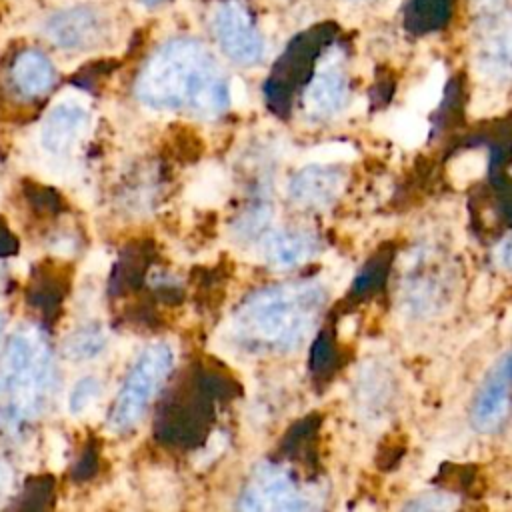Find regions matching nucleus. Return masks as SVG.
I'll use <instances>...</instances> for the list:
<instances>
[{"instance_id": "1", "label": "nucleus", "mask_w": 512, "mask_h": 512, "mask_svg": "<svg viewBox=\"0 0 512 512\" xmlns=\"http://www.w3.org/2000/svg\"><path fill=\"white\" fill-rule=\"evenodd\" d=\"M138 98L156 110H190L218 116L230 102V88L204 44L188 38L170 40L146 62Z\"/></svg>"}, {"instance_id": "2", "label": "nucleus", "mask_w": 512, "mask_h": 512, "mask_svg": "<svg viewBox=\"0 0 512 512\" xmlns=\"http://www.w3.org/2000/svg\"><path fill=\"white\" fill-rule=\"evenodd\" d=\"M326 300L314 282H292L254 292L234 316V334L250 350H290L310 332Z\"/></svg>"}, {"instance_id": "3", "label": "nucleus", "mask_w": 512, "mask_h": 512, "mask_svg": "<svg viewBox=\"0 0 512 512\" xmlns=\"http://www.w3.org/2000/svg\"><path fill=\"white\" fill-rule=\"evenodd\" d=\"M52 388V354L38 328L18 330L0 358V418L20 424L36 418Z\"/></svg>"}, {"instance_id": "4", "label": "nucleus", "mask_w": 512, "mask_h": 512, "mask_svg": "<svg viewBox=\"0 0 512 512\" xmlns=\"http://www.w3.org/2000/svg\"><path fill=\"white\" fill-rule=\"evenodd\" d=\"M232 386V380L220 372H198L160 408L156 436L172 446L190 448L200 444L212 418V402L232 396Z\"/></svg>"}, {"instance_id": "5", "label": "nucleus", "mask_w": 512, "mask_h": 512, "mask_svg": "<svg viewBox=\"0 0 512 512\" xmlns=\"http://www.w3.org/2000/svg\"><path fill=\"white\" fill-rule=\"evenodd\" d=\"M174 364V356L168 344L156 342L142 350L134 366L130 368L122 390L110 410V426L114 430H126L134 426L146 412L150 400L168 378Z\"/></svg>"}, {"instance_id": "6", "label": "nucleus", "mask_w": 512, "mask_h": 512, "mask_svg": "<svg viewBox=\"0 0 512 512\" xmlns=\"http://www.w3.org/2000/svg\"><path fill=\"white\" fill-rule=\"evenodd\" d=\"M212 30L220 48L238 64H256L262 58L264 42L252 24L246 8L228 0L222 2L212 16Z\"/></svg>"}, {"instance_id": "7", "label": "nucleus", "mask_w": 512, "mask_h": 512, "mask_svg": "<svg viewBox=\"0 0 512 512\" xmlns=\"http://www.w3.org/2000/svg\"><path fill=\"white\" fill-rule=\"evenodd\" d=\"M512 410V350L506 352L480 384L472 408L470 422L478 432H496Z\"/></svg>"}, {"instance_id": "8", "label": "nucleus", "mask_w": 512, "mask_h": 512, "mask_svg": "<svg viewBox=\"0 0 512 512\" xmlns=\"http://www.w3.org/2000/svg\"><path fill=\"white\" fill-rule=\"evenodd\" d=\"M46 36L68 50L90 48L108 32L106 16L92 6H74L52 14L44 26Z\"/></svg>"}, {"instance_id": "9", "label": "nucleus", "mask_w": 512, "mask_h": 512, "mask_svg": "<svg viewBox=\"0 0 512 512\" xmlns=\"http://www.w3.org/2000/svg\"><path fill=\"white\" fill-rule=\"evenodd\" d=\"M246 510H304L306 496L282 468H262L242 496Z\"/></svg>"}, {"instance_id": "10", "label": "nucleus", "mask_w": 512, "mask_h": 512, "mask_svg": "<svg viewBox=\"0 0 512 512\" xmlns=\"http://www.w3.org/2000/svg\"><path fill=\"white\" fill-rule=\"evenodd\" d=\"M88 126V112L72 100L54 104L40 128V142L50 154H66Z\"/></svg>"}, {"instance_id": "11", "label": "nucleus", "mask_w": 512, "mask_h": 512, "mask_svg": "<svg viewBox=\"0 0 512 512\" xmlns=\"http://www.w3.org/2000/svg\"><path fill=\"white\" fill-rule=\"evenodd\" d=\"M344 186V172L336 166H308L290 180V198L308 208H322L336 200Z\"/></svg>"}, {"instance_id": "12", "label": "nucleus", "mask_w": 512, "mask_h": 512, "mask_svg": "<svg viewBox=\"0 0 512 512\" xmlns=\"http://www.w3.org/2000/svg\"><path fill=\"white\" fill-rule=\"evenodd\" d=\"M262 254L268 262L290 268L302 264L318 250V240L302 230H272L260 240Z\"/></svg>"}, {"instance_id": "13", "label": "nucleus", "mask_w": 512, "mask_h": 512, "mask_svg": "<svg viewBox=\"0 0 512 512\" xmlns=\"http://www.w3.org/2000/svg\"><path fill=\"white\" fill-rule=\"evenodd\" d=\"M346 100V82L334 68L320 70L304 92V108L310 116L324 118L342 108Z\"/></svg>"}, {"instance_id": "14", "label": "nucleus", "mask_w": 512, "mask_h": 512, "mask_svg": "<svg viewBox=\"0 0 512 512\" xmlns=\"http://www.w3.org/2000/svg\"><path fill=\"white\" fill-rule=\"evenodd\" d=\"M12 82L24 96H40L54 82L50 60L38 50H24L12 64Z\"/></svg>"}, {"instance_id": "15", "label": "nucleus", "mask_w": 512, "mask_h": 512, "mask_svg": "<svg viewBox=\"0 0 512 512\" xmlns=\"http://www.w3.org/2000/svg\"><path fill=\"white\" fill-rule=\"evenodd\" d=\"M392 258H394V252L390 248L378 250L356 274L350 286V296L356 300H362L382 290L392 266Z\"/></svg>"}, {"instance_id": "16", "label": "nucleus", "mask_w": 512, "mask_h": 512, "mask_svg": "<svg viewBox=\"0 0 512 512\" xmlns=\"http://www.w3.org/2000/svg\"><path fill=\"white\" fill-rule=\"evenodd\" d=\"M62 294H64V288H62V282L54 276H46V274H40L34 284L30 286V292H28V298L32 302V306H36L46 318L54 316L58 306H60V300H62Z\"/></svg>"}, {"instance_id": "17", "label": "nucleus", "mask_w": 512, "mask_h": 512, "mask_svg": "<svg viewBox=\"0 0 512 512\" xmlns=\"http://www.w3.org/2000/svg\"><path fill=\"white\" fill-rule=\"evenodd\" d=\"M146 270V262H142V254L138 250H126L124 256H120L118 268L112 274L110 288L114 294H122L126 290H132L140 284Z\"/></svg>"}, {"instance_id": "18", "label": "nucleus", "mask_w": 512, "mask_h": 512, "mask_svg": "<svg viewBox=\"0 0 512 512\" xmlns=\"http://www.w3.org/2000/svg\"><path fill=\"white\" fill-rule=\"evenodd\" d=\"M338 366V346L330 332H320L310 350V372L316 378H328Z\"/></svg>"}, {"instance_id": "19", "label": "nucleus", "mask_w": 512, "mask_h": 512, "mask_svg": "<svg viewBox=\"0 0 512 512\" xmlns=\"http://www.w3.org/2000/svg\"><path fill=\"white\" fill-rule=\"evenodd\" d=\"M104 348V332L98 326H84L70 334L66 342V354L76 360L94 358Z\"/></svg>"}, {"instance_id": "20", "label": "nucleus", "mask_w": 512, "mask_h": 512, "mask_svg": "<svg viewBox=\"0 0 512 512\" xmlns=\"http://www.w3.org/2000/svg\"><path fill=\"white\" fill-rule=\"evenodd\" d=\"M54 486L50 478H36L34 482H30L22 494V500L18 506L22 508H46L48 506V498H52Z\"/></svg>"}, {"instance_id": "21", "label": "nucleus", "mask_w": 512, "mask_h": 512, "mask_svg": "<svg viewBox=\"0 0 512 512\" xmlns=\"http://www.w3.org/2000/svg\"><path fill=\"white\" fill-rule=\"evenodd\" d=\"M98 392H100V386H98L96 378L80 380L74 386V390L70 392V412L80 414L88 404H92L96 400Z\"/></svg>"}, {"instance_id": "22", "label": "nucleus", "mask_w": 512, "mask_h": 512, "mask_svg": "<svg viewBox=\"0 0 512 512\" xmlns=\"http://www.w3.org/2000/svg\"><path fill=\"white\" fill-rule=\"evenodd\" d=\"M96 468H98V458H96L94 450L88 448V450L80 456V460L76 462V466H74V476L80 478V480H84V478L92 476V474L96 472Z\"/></svg>"}, {"instance_id": "23", "label": "nucleus", "mask_w": 512, "mask_h": 512, "mask_svg": "<svg viewBox=\"0 0 512 512\" xmlns=\"http://www.w3.org/2000/svg\"><path fill=\"white\" fill-rule=\"evenodd\" d=\"M18 252V240L16 236L10 232L8 224L4 222V218L0 216V258L12 256Z\"/></svg>"}, {"instance_id": "24", "label": "nucleus", "mask_w": 512, "mask_h": 512, "mask_svg": "<svg viewBox=\"0 0 512 512\" xmlns=\"http://www.w3.org/2000/svg\"><path fill=\"white\" fill-rule=\"evenodd\" d=\"M498 260L506 270H512V234L500 242Z\"/></svg>"}, {"instance_id": "25", "label": "nucleus", "mask_w": 512, "mask_h": 512, "mask_svg": "<svg viewBox=\"0 0 512 512\" xmlns=\"http://www.w3.org/2000/svg\"><path fill=\"white\" fill-rule=\"evenodd\" d=\"M2 330H4V322H2V316H0V336H2Z\"/></svg>"}, {"instance_id": "26", "label": "nucleus", "mask_w": 512, "mask_h": 512, "mask_svg": "<svg viewBox=\"0 0 512 512\" xmlns=\"http://www.w3.org/2000/svg\"><path fill=\"white\" fill-rule=\"evenodd\" d=\"M148 2H158V0H148Z\"/></svg>"}]
</instances>
